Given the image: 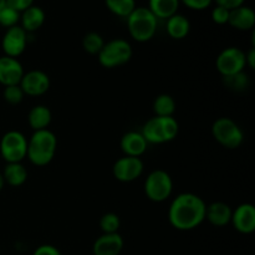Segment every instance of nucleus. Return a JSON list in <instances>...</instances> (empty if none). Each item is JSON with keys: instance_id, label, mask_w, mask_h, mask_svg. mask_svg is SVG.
Returning a JSON list of instances; mask_svg holds the SVG:
<instances>
[{"instance_id": "nucleus-35", "label": "nucleus", "mask_w": 255, "mask_h": 255, "mask_svg": "<svg viewBox=\"0 0 255 255\" xmlns=\"http://www.w3.org/2000/svg\"><path fill=\"white\" fill-rule=\"evenodd\" d=\"M213 1H216V4L219 5V6H223L228 10H233L236 7L244 5L246 0H213Z\"/></svg>"}, {"instance_id": "nucleus-7", "label": "nucleus", "mask_w": 255, "mask_h": 255, "mask_svg": "<svg viewBox=\"0 0 255 255\" xmlns=\"http://www.w3.org/2000/svg\"><path fill=\"white\" fill-rule=\"evenodd\" d=\"M173 191V181L166 171L156 169L147 176L144 181V193L147 198L156 203H161L169 198Z\"/></svg>"}, {"instance_id": "nucleus-34", "label": "nucleus", "mask_w": 255, "mask_h": 255, "mask_svg": "<svg viewBox=\"0 0 255 255\" xmlns=\"http://www.w3.org/2000/svg\"><path fill=\"white\" fill-rule=\"evenodd\" d=\"M32 255H61V253H60L56 247L44 244V246H40L39 248H36V251L34 252Z\"/></svg>"}, {"instance_id": "nucleus-11", "label": "nucleus", "mask_w": 255, "mask_h": 255, "mask_svg": "<svg viewBox=\"0 0 255 255\" xmlns=\"http://www.w3.org/2000/svg\"><path fill=\"white\" fill-rule=\"evenodd\" d=\"M27 44V34L24 31L21 26L15 25L9 27L4 34L1 40V47L5 56L9 57H19L26 49Z\"/></svg>"}, {"instance_id": "nucleus-36", "label": "nucleus", "mask_w": 255, "mask_h": 255, "mask_svg": "<svg viewBox=\"0 0 255 255\" xmlns=\"http://www.w3.org/2000/svg\"><path fill=\"white\" fill-rule=\"evenodd\" d=\"M246 65L251 67V69L255 67V47H252L246 54Z\"/></svg>"}, {"instance_id": "nucleus-16", "label": "nucleus", "mask_w": 255, "mask_h": 255, "mask_svg": "<svg viewBox=\"0 0 255 255\" xmlns=\"http://www.w3.org/2000/svg\"><path fill=\"white\" fill-rule=\"evenodd\" d=\"M120 146H121V151L124 152L125 156L138 157L139 158L146 152L148 143L142 136L141 132L129 131L122 136Z\"/></svg>"}, {"instance_id": "nucleus-9", "label": "nucleus", "mask_w": 255, "mask_h": 255, "mask_svg": "<svg viewBox=\"0 0 255 255\" xmlns=\"http://www.w3.org/2000/svg\"><path fill=\"white\" fill-rule=\"evenodd\" d=\"M216 66L219 74L223 77L232 76V75L239 74L244 71L246 65V52L239 47H227L216 60Z\"/></svg>"}, {"instance_id": "nucleus-33", "label": "nucleus", "mask_w": 255, "mask_h": 255, "mask_svg": "<svg viewBox=\"0 0 255 255\" xmlns=\"http://www.w3.org/2000/svg\"><path fill=\"white\" fill-rule=\"evenodd\" d=\"M6 5L12 7V9H15L16 11L22 12L27 7L34 5V0H6Z\"/></svg>"}, {"instance_id": "nucleus-32", "label": "nucleus", "mask_w": 255, "mask_h": 255, "mask_svg": "<svg viewBox=\"0 0 255 255\" xmlns=\"http://www.w3.org/2000/svg\"><path fill=\"white\" fill-rule=\"evenodd\" d=\"M181 1L192 10H204L211 6L213 0H181Z\"/></svg>"}, {"instance_id": "nucleus-21", "label": "nucleus", "mask_w": 255, "mask_h": 255, "mask_svg": "<svg viewBox=\"0 0 255 255\" xmlns=\"http://www.w3.org/2000/svg\"><path fill=\"white\" fill-rule=\"evenodd\" d=\"M166 30L167 34L172 37V39L181 40L184 39L187 35L189 34L191 30V22L187 19L184 15L174 14L171 17L167 19L166 22Z\"/></svg>"}, {"instance_id": "nucleus-19", "label": "nucleus", "mask_w": 255, "mask_h": 255, "mask_svg": "<svg viewBox=\"0 0 255 255\" xmlns=\"http://www.w3.org/2000/svg\"><path fill=\"white\" fill-rule=\"evenodd\" d=\"M20 21H21V27L26 34L36 31L45 22L44 10L36 5H31L26 10L20 12Z\"/></svg>"}, {"instance_id": "nucleus-27", "label": "nucleus", "mask_w": 255, "mask_h": 255, "mask_svg": "<svg viewBox=\"0 0 255 255\" xmlns=\"http://www.w3.org/2000/svg\"><path fill=\"white\" fill-rule=\"evenodd\" d=\"M120 226H121V222H120L119 216L115 213H106L100 219V227L105 234L119 233Z\"/></svg>"}, {"instance_id": "nucleus-37", "label": "nucleus", "mask_w": 255, "mask_h": 255, "mask_svg": "<svg viewBox=\"0 0 255 255\" xmlns=\"http://www.w3.org/2000/svg\"><path fill=\"white\" fill-rule=\"evenodd\" d=\"M5 186V181H4V177H2V174L0 173V191H1L2 188H4Z\"/></svg>"}, {"instance_id": "nucleus-28", "label": "nucleus", "mask_w": 255, "mask_h": 255, "mask_svg": "<svg viewBox=\"0 0 255 255\" xmlns=\"http://www.w3.org/2000/svg\"><path fill=\"white\" fill-rule=\"evenodd\" d=\"M20 20V12L16 11L12 7L5 5L2 9H0V25L4 27H12L17 25V21Z\"/></svg>"}, {"instance_id": "nucleus-29", "label": "nucleus", "mask_w": 255, "mask_h": 255, "mask_svg": "<svg viewBox=\"0 0 255 255\" xmlns=\"http://www.w3.org/2000/svg\"><path fill=\"white\" fill-rule=\"evenodd\" d=\"M4 100L10 105H19L24 99V92H22L20 85H12V86L4 87L2 91Z\"/></svg>"}, {"instance_id": "nucleus-24", "label": "nucleus", "mask_w": 255, "mask_h": 255, "mask_svg": "<svg viewBox=\"0 0 255 255\" xmlns=\"http://www.w3.org/2000/svg\"><path fill=\"white\" fill-rule=\"evenodd\" d=\"M153 111L156 116L173 117V114L176 112V101L167 94L159 95L153 101Z\"/></svg>"}, {"instance_id": "nucleus-22", "label": "nucleus", "mask_w": 255, "mask_h": 255, "mask_svg": "<svg viewBox=\"0 0 255 255\" xmlns=\"http://www.w3.org/2000/svg\"><path fill=\"white\" fill-rule=\"evenodd\" d=\"M148 9L157 19H168L177 14L179 0H149Z\"/></svg>"}, {"instance_id": "nucleus-38", "label": "nucleus", "mask_w": 255, "mask_h": 255, "mask_svg": "<svg viewBox=\"0 0 255 255\" xmlns=\"http://www.w3.org/2000/svg\"><path fill=\"white\" fill-rule=\"evenodd\" d=\"M5 5H6V0H0V9H2Z\"/></svg>"}, {"instance_id": "nucleus-25", "label": "nucleus", "mask_w": 255, "mask_h": 255, "mask_svg": "<svg viewBox=\"0 0 255 255\" xmlns=\"http://www.w3.org/2000/svg\"><path fill=\"white\" fill-rule=\"evenodd\" d=\"M107 9L120 17H127L136 9V0H105Z\"/></svg>"}, {"instance_id": "nucleus-1", "label": "nucleus", "mask_w": 255, "mask_h": 255, "mask_svg": "<svg viewBox=\"0 0 255 255\" xmlns=\"http://www.w3.org/2000/svg\"><path fill=\"white\" fill-rule=\"evenodd\" d=\"M207 204L194 193H181L172 201L168 221L177 231H193L206 221Z\"/></svg>"}, {"instance_id": "nucleus-6", "label": "nucleus", "mask_w": 255, "mask_h": 255, "mask_svg": "<svg viewBox=\"0 0 255 255\" xmlns=\"http://www.w3.org/2000/svg\"><path fill=\"white\" fill-rule=\"evenodd\" d=\"M214 139L228 149H236L243 143L244 133L241 127L232 119L221 117L212 126Z\"/></svg>"}, {"instance_id": "nucleus-5", "label": "nucleus", "mask_w": 255, "mask_h": 255, "mask_svg": "<svg viewBox=\"0 0 255 255\" xmlns=\"http://www.w3.org/2000/svg\"><path fill=\"white\" fill-rule=\"evenodd\" d=\"M132 46L124 39H114L105 42L104 47L99 52V62L106 69L122 66L127 64L132 57Z\"/></svg>"}, {"instance_id": "nucleus-14", "label": "nucleus", "mask_w": 255, "mask_h": 255, "mask_svg": "<svg viewBox=\"0 0 255 255\" xmlns=\"http://www.w3.org/2000/svg\"><path fill=\"white\" fill-rule=\"evenodd\" d=\"M231 222L239 233L252 234L255 231V207L251 203L238 206L232 213Z\"/></svg>"}, {"instance_id": "nucleus-13", "label": "nucleus", "mask_w": 255, "mask_h": 255, "mask_svg": "<svg viewBox=\"0 0 255 255\" xmlns=\"http://www.w3.org/2000/svg\"><path fill=\"white\" fill-rule=\"evenodd\" d=\"M24 74V69L19 60L5 55L0 57V84L2 86L19 85Z\"/></svg>"}, {"instance_id": "nucleus-18", "label": "nucleus", "mask_w": 255, "mask_h": 255, "mask_svg": "<svg viewBox=\"0 0 255 255\" xmlns=\"http://www.w3.org/2000/svg\"><path fill=\"white\" fill-rule=\"evenodd\" d=\"M232 213H233V211L227 203L214 202V203L207 206L206 219L213 226L224 227L231 223Z\"/></svg>"}, {"instance_id": "nucleus-20", "label": "nucleus", "mask_w": 255, "mask_h": 255, "mask_svg": "<svg viewBox=\"0 0 255 255\" xmlns=\"http://www.w3.org/2000/svg\"><path fill=\"white\" fill-rule=\"evenodd\" d=\"M52 115L49 107L44 106V105H36L30 110L29 115H27V122L29 126L31 127L34 131H41V129H46L49 125L51 124Z\"/></svg>"}, {"instance_id": "nucleus-10", "label": "nucleus", "mask_w": 255, "mask_h": 255, "mask_svg": "<svg viewBox=\"0 0 255 255\" xmlns=\"http://www.w3.org/2000/svg\"><path fill=\"white\" fill-rule=\"evenodd\" d=\"M143 172V162L138 157L124 156L117 159L112 167L114 177L120 182L128 183L138 178Z\"/></svg>"}, {"instance_id": "nucleus-15", "label": "nucleus", "mask_w": 255, "mask_h": 255, "mask_svg": "<svg viewBox=\"0 0 255 255\" xmlns=\"http://www.w3.org/2000/svg\"><path fill=\"white\" fill-rule=\"evenodd\" d=\"M124 249V239L119 233L102 234L92 247L94 255H120Z\"/></svg>"}, {"instance_id": "nucleus-8", "label": "nucleus", "mask_w": 255, "mask_h": 255, "mask_svg": "<svg viewBox=\"0 0 255 255\" xmlns=\"http://www.w3.org/2000/svg\"><path fill=\"white\" fill-rule=\"evenodd\" d=\"M27 139L19 131H9L1 137L0 154L6 163H20L26 157Z\"/></svg>"}, {"instance_id": "nucleus-4", "label": "nucleus", "mask_w": 255, "mask_h": 255, "mask_svg": "<svg viewBox=\"0 0 255 255\" xmlns=\"http://www.w3.org/2000/svg\"><path fill=\"white\" fill-rule=\"evenodd\" d=\"M178 131V122L174 117L154 116L143 125L141 133L147 143L161 144L173 141Z\"/></svg>"}, {"instance_id": "nucleus-31", "label": "nucleus", "mask_w": 255, "mask_h": 255, "mask_svg": "<svg viewBox=\"0 0 255 255\" xmlns=\"http://www.w3.org/2000/svg\"><path fill=\"white\" fill-rule=\"evenodd\" d=\"M229 11H231V10L217 5V6L212 10V20H213V21L218 25L228 24Z\"/></svg>"}, {"instance_id": "nucleus-30", "label": "nucleus", "mask_w": 255, "mask_h": 255, "mask_svg": "<svg viewBox=\"0 0 255 255\" xmlns=\"http://www.w3.org/2000/svg\"><path fill=\"white\" fill-rule=\"evenodd\" d=\"M224 82H226L227 86L232 90H236V91H241L248 87V76L243 72H239V74L232 75V76L224 77Z\"/></svg>"}, {"instance_id": "nucleus-23", "label": "nucleus", "mask_w": 255, "mask_h": 255, "mask_svg": "<svg viewBox=\"0 0 255 255\" xmlns=\"http://www.w3.org/2000/svg\"><path fill=\"white\" fill-rule=\"evenodd\" d=\"M5 183L11 187H20L26 182L27 171L24 166L20 163H7L2 172Z\"/></svg>"}, {"instance_id": "nucleus-3", "label": "nucleus", "mask_w": 255, "mask_h": 255, "mask_svg": "<svg viewBox=\"0 0 255 255\" xmlns=\"http://www.w3.org/2000/svg\"><path fill=\"white\" fill-rule=\"evenodd\" d=\"M126 19L129 35L136 41H149L156 34L157 26H158V19L149 11L148 7L136 6V9Z\"/></svg>"}, {"instance_id": "nucleus-17", "label": "nucleus", "mask_w": 255, "mask_h": 255, "mask_svg": "<svg viewBox=\"0 0 255 255\" xmlns=\"http://www.w3.org/2000/svg\"><path fill=\"white\" fill-rule=\"evenodd\" d=\"M228 24L241 31L252 30L255 25V12L252 7L242 5L229 11Z\"/></svg>"}, {"instance_id": "nucleus-2", "label": "nucleus", "mask_w": 255, "mask_h": 255, "mask_svg": "<svg viewBox=\"0 0 255 255\" xmlns=\"http://www.w3.org/2000/svg\"><path fill=\"white\" fill-rule=\"evenodd\" d=\"M57 148V138L49 129L34 131L27 141L26 157L35 166H46L54 159Z\"/></svg>"}, {"instance_id": "nucleus-26", "label": "nucleus", "mask_w": 255, "mask_h": 255, "mask_svg": "<svg viewBox=\"0 0 255 255\" xmlns=\"http://www.w3.org/2000/svg\"><path fill=\"white\" fill-rule=\"evenodd\" d=\"M104 45V37L99 32H87L82 39V47L90 55H99Z\"/></svg>"}, {"instance_id": "nucleus-12", "label": "nucleus", "mask_w": 255, "mask_h": 255, "mask_svg": "<svg viewBox=\"0 0 255 255\" xmlns=\"http://www.w3.org/2000/svg\"><path fill=\"white\" fill-rule=\"evenodd\" d=\"M19 85L24 95L41 96L49 91L50 79L47 74H45L41 70H31V71L24 74Z\"/></svg>"}]
</instances>
